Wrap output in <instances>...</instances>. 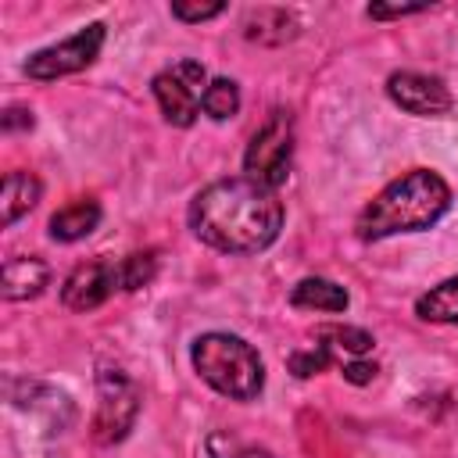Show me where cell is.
Instances as JSON below:
<instances>
[{
    "label": "cell",
    "mask_w": 458,
    "mask_h": 458,
    "mask_svg": "<svg viewBox=\"0 0 458 458\" xmlns=\"http://www.w3.org/2000/svg\"><path fill=\"white\" fill-rule=\"evenodd\" d=\"M100 225V204L97 200H75L61 211H54L50 218V236L61 243H75L82 236H89Z\"/></svg>",
    "instance_id": "cell-14"
},
{
    "label": "cell",
    "mask_w": 458,
    "mask_h": 458,
    "mask_svg": "<svg viewBox=\"0 0 458 458\" xmlns=\"http://www.w3.org/2000/svg\"><path fill=\"white\" fill-rule=\"evenodd\" d=\"M114 290H122L118 261L97 258V261L79 265V268L64 279L61 301H64V308H72V311H93V308H100Z\"/></svg>",
    "instance_id": "cell-9"
},
{
    "label": "cell",
    "mask_w": 458,
    "mask_h": 458,
    "mask_svg": "<svg viewBox=\"0 0 458 458\" xmlns=\"http://www.w3.org/2000/svg\"><path fill=\"white\" fill-rule=\"evenodd\" d=\"M372 376H376V365H369V361H358V358H351L347 365H344V379L347 383H372Z\"/></svg>",
    "instance_id": "cell-22"
},
{
    "label": "cell",
    "mask_w": 458,
    "mask_h": 458,
    "mask_svg": "<svg viewBox=\"0 0 458 458\" xmlns=\"http://www.w3.org/2000/svg\"><path fill=\"white\" fill-rule=\"evenodd\" d=\"M386 93L390 100L415 114V118H444L454 111V97L451 89L437 79V75H422V72H394L386 79Z\"/></svg>",
    "instance_id": "cell-8"
},
{
    "label": "cell",
    "mask_w": 458,
    "mask_h": 458,
    "mask_svg": "<svg viewBox=\"0 0 458 458\" xmlns=\"http://www.w3.org/2000/svg\"><path fill=\"white\" fill-rule=\"evenodd\" d=\"M290 161H293V122L286 111H272L268 122L247 143L243 172H247V179L276 190L279 182H286Z\"/></svg>",
    "instance_id": "cell-4"
},
{
    "label": "cell",
    "mask_w": 458,
    "mask_h": 458,
    "mask_svg": "<svg viewBox=\"0 0 458 458\" xmlns=\"http://www.w3.org/2000/svg\"><path fill=\"white\" fill-rule=\"evenodd\" d=\"M236 458H276L272 451H240Z\"/></svg>",
    "instance_id": "cell-24"
},
{
    "label": "cell",
    "mask_w": 458,
    "mask_h": 458,
    "mask_svg": "<svg viewBox=\"0 0 458 458\" xmlns=\"http://www.w3.org/2000/svg\"><path fill=\"white\" fill-rule=\"evenodd\" d=\"M447 208L451 186L429 168H411L365 204V211L358 215V236L386 240L394 233H422L437 225L447 215Z\"/></svg>",
    "instance_id": "cell-2"
},
{
    "label": "cell",
    "mask_w": 458,
    "mask_h": 458,
    "mask_svg": "<svg viewBox=\"0 0 458 458\" xmlns=\"http://www.w3.org/2000/svg\"><path fill=\"white\" fill-rule=\"evenodd\" d=\"M204 114L215 118V122H225L240 111V89L233 79H211L208 89H204V100H200Z\"/></svg>",
    "instance_id": "cell-17"
},
{
    "label": "cell",
    "mask_w": 458,
    "mask_h": 458,
    "mask_svg": "<svg viewBox=\"0 0 458 458\" xmlns=\"http://www.w3.org/2000/svg\"><path fill=\"white\" fill-rule=\"evenodd\" d=\"M243 36L250 43L279 47V43L297 36V18L286 7H250L247 18H243Z\"/></svg>",
    "instance_id": "cell-11"
},
{
    "label": "cell",
    "mask_w": 458,
    "mask_h": 458,
    "mask_svg": "<svg viewBox=\"0 0 458 458\" xmlns=\"http://www.w3.org/2000/svg\"><path fill=\"white\" fill-rule=\"evenodd\" d=\"M415 315L426 318V322L458 326V276H451L440 286H433L429 293H422L415 301Z\"/></svg>",
    "instance_id": "cell-16"
},
{
    "label": "cell",
    "mask_w": 458,
    "mask_h": 458,
    "mask_svg": "<svg viewBox=\"0 0 458 458\" xmlns=\"http://www.w3.org/2000/svg\"><path fill=\"white\" fill-rule=\"evenodd\" d=\"M290 304L304 311H347V290L333 279L308 276L290 290Z\"/></svg>",
    "instance_id": "cell-12"
},
{
    "label": "cell",
    "mask_w": 458,
    "mask_h": 458,
    "mask_svg": "<svg viewBox=\"0 0 458 458\" xmlns=\"http://www.w3.org/2000/svg\"><path fill=\"white\" fill-rule=\"evenodd\" d=\"M329 361H333V354L315 344V347H308V351H293V354H290V372L301 376V379H308V376H318Z\"/></svg>",
    "instance_id": "cell-19"
},
{
    "label": "cell",
    "mask_w": 458,
    "mask_h": 458,
    "mask_svg": "<svg viewBox=\"0 0 458 458\" xmlns=\"http://www.w3.org/2000/svg\"><path fill=\"white\" fill-rule=\"evenodd\" d=\"M193 369L197 376L233 397V401H254L265 386V365L258 358V351L243 340V336H233V333H204L193 340Z\"/></svg>",
    "instance_id": "cell-3"
},
{
    "label": "cell",
    "mask_w": 458,
    "mask_h": 458,
    "mask_svg": "<svg viewBox=\"0 0 458 458\" xmlns=\"http://www.w3.org/2000/svg\"><path fill=\"white\" fill-rule=\"evenodd\" d=\"M426 11V4H372L369 18H404V14H419Z\"/></svg>",
    "instance_id": "cell-21"
},
{
    "label": "cell",
    "mask_w": 458,
    "mask_h": 458,
    "mask_svg": "<svg viewBox=\"0 0 458 458\" xmlns=\"http://www.w3.org/2000/svg\"><path fill=\"white\" fill-rule=\"evenodd\" d=\"M208 89V72L200 61H175L161 75H154V97L161 104V114L168 125L186 129L200 114V100Z\"/></svg>",
    "instance_id": "cell-6"
},
{
    "label": "cell",
    "mask_w": 458,
    "mask_h": 458,
    "mask_svg": "<svg viewBox=\"0 0 458 458\" xmlns=\"http://www.w3.org/2000/svg\"><path fill=\"white\" fill-rule=\"evenodd\" d=\"M118 272H122V290H140L154 279L157 272V254L154 250H143V254H129L118 261Z\"/></svg>",
    "instance_id": "cell-18"
},
{
    "label": "cell",
    "mask_w": 458,
    "mask_h": 458,
    "mask_svg": "<svg viewBox=\"0 0 458 458\" xmlns=\"http://www.w3.org/2000/svg\"><path fill=\"white\" fill-rule=\"evenodd\" d=\"M315 340L318 347H326L333 358L336 354H347V358H361L365 351H372V333L358 329V326H340V322H329V326H318L315 329Z\"/></svg>",
    "instance_id": "cell-15"
},
{
    "label": "cell",
    "mask_w": 458,
    "mask_h": 458,
    "mask_svg": "<svg viewBox=\"0 0 458 458\" xmlns=\"http://www.w3.org/2000/svg\"><path fill=\"white\" fill-rule=\"evenodd\" d=\"M39 200V179L32 172H7L0 197V225H14Z\"/></svg>",
    "instance_id": "cell-13"
},
{
    "label": "cell",
    "mask_w": 458,
    "mask_h": 458,
    "mask_svg": "<svg viewBox=\"0 0 458 458\" xmlns=\"http://www.w3.org/2000/svg\"><path fill=\"white\" fill-rule=\"evenodd\" d=\"M47 279H50L47 261H39V258H7L4 272H0V293L7 301H29V297L43 293Z\"/></svg>",
    "instance_id": "cell-10"
},
{
    "label": "cell",
    "mask_w": 458,
    "mask_h": 458,
    "mask_svg": "<svg viewBox=\"0 0 458 458\" xmlns=\"http://www.w3.org/2000/svg\"><path fill=\"white\" fill-rule=\"evenodd\" d=\"M14 129H32V111L29 107H7L4 111V132H14Z\"/></svg>",
    "instance_id": "cell-23"
},
{
    "label": "cell",
    "mask_w": 458,
    "mask_h": 458,
    "mask_svg": "<svg viewBox=\"0 0 458 458\" xmlns=\"http://www.w3.org/2000/svg\"><path fill=\"white\" fill-rule=\"evenodd\" d=\"M104 36L107 29L100 21H89L86 29H79L75 36L54 43V47H43L36 50L29 61H25V75L29 79H39V82H54L61 75H72V72H82L86 64L97 61L100 47H104Z\"/></svg>",
    "instance_id": "cell-7"
},
{
    "label": "cell",
    "mask_w": 458,
    "mask_h": 458,
    "mask_svg": "<svg viewBox=\"0 0 458 458\" xmlns=\"http://www.w3.org/2000/svg\"><path fill=\"white\" fill-rule=\"evenodd\" d=\"M190 229L200 243L222 254H258L283 229L276 190L240 175L204 186L190 204Z\"/></svg>",
    "instance_id": "cell-1"
},
{
    "label": "cell",
    "mask_w": 458,
    "mask_h": 458,
    "mask_svg": "<svg viewBox=\"0 0 458 458\" xmlns=\"http://www.w3.org/2000/svg\"><path fill=\"white\" fill-rule=\"evenodd\" d=\"M222 11H225V4H218V0H211V4H186V0L172 4V14L182 18V21H208V18L222 14Z\"/></svg>",
    "instance_id": "cell-20"
},
{
    "label": "cell",
    "mask_w": 458,
    "mask_h": 458,
    "mask_svg": "<svg viewBox=\"0 0 458 458\" xmlns=\"http://www.w3.org/2000/svg\"><path fill=\"white\" fill-rule=\"evenodd\" d=\"M140 411V390L122 369H100L97 372V415H93V437L97 444H118L132 429Z\"/></svg>",
    "instance_id": "cell-5"
}]
</instances>
